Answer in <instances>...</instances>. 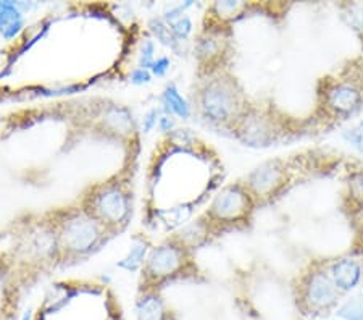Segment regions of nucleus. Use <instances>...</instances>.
Segmentation results:
<instances>
[{
    "instance_id": "obj_1",
    "label": "nucleus",
    "mask_w": 363,
    "mask_h": 320,
    "mask_svg": "<svg viewBox=\"0 0 363 320\" xmlns=\"http://www.w3.org/2000/svg\"><path fill=\"white\" fill-rule=\"evenodd\" d=\"M60 254L81 258L101 246L107 228L84 209H69L54 222Z\"/></svg>"
},
{
    "instance_id": "obj_2",
    "label": "nucleus",
    "mask_w": 363,
    "mask_h": 320,
    "mask_svg": "<svg viewBox=\"0 0 363 320\" xmlns=\"http://www.w3.org/2000/svg\"><path fill=\"white\" fill-rule=\"evenodd\" d=\"M83 209L99 220L108 233L120 231L128 225L133 214V194L121 182L96 184L84 197Z\"/></svg>"
},
{
    "instance_id": "obj_3",
    "label": "nucleus",
    "mask_w": 363,
    "mask_h": 320,
    "mask_svg": "<svg viewBox=\"0 0 363 320\" xmlns=\"http://www.w3.org/2000/svg\"><path fill=\"white\" fill-rule=\"evenodd\" d=\"M199 109L205 118L213 123H230L241 115V92L234 79L212 78L199 91Z\"/></svg>"
},
{
    "instance_id": "obj_4",
    "label": "nucleus",
    "mask_w": 363,
    "mask_h": 320,
    "mask_svg": "<svg viewBox=\"0 0 363 320\" xmlns=\"http://www.w3.org/2000/svg\"><path fill=\"white\" fill-rule=\"evenodd\" d=\"M189 262L187 249L181 246L178 241L172 240L163 241L159 246L152 248L143 267V275L145 283L159 285L169 280V278L179 275L186 269Z\"/></svg>"
},
{
    "instance_id": "obj_5",
    "label": "nucleus",
    "mask_w": 363,
    "mask_h": 320,
    "mask_svg": "<svg viewBox=\"0 0 363 320\" xmlns=\"http://www.w3.org/2000/svg\"><path fill=\"white\" fill-rule=\"evenodd\" d=\"M252 207V194L242 184L225 186L213 197L208 207V219L218 224H234L242 220Z\"/></svg>"
},
{
    "instance_id": "obj_6",
    "label": "nucleus",
    "mask_w": 363,
    "mask_h": 320,
    "mask_svg": "<svg viewBox=\"0 0 363 320\" xmlns=\"http://www.w3.org/2000/svg\"><path fill=\"white\" fill-rule=\"evenodd\" d=\"M339 291L333 283L330 273L312 272L308 273L302 287V302L310 312L330 311L337 304Z\"/></svg>"
},
{
    "instance_id": "obj_7",
    "label": "nucleus",
    "mask_w": 363,
    "mask_h": 320,
    "mask_svg": "<svg viewBox=\"0 0 363 320\" xmlns=\"http://www.w3.org/2000/svg\"><path fill=\"white\" fill-rule=\"evenodd\" d=\"M284 178L283 164L279 160H268L249 173L245 188L255 197H270L283 186Z\"/></svg>"
},
{
    "instance_id": "obj_8",
    "label": "nucleus",
    "mask_w": 363,
    "mask_h": 320,
    "mask_svg": "<svg viewBox=\"0 0 363 320\" xmlns=\"http://www.w3.org/2000/svg\"><path fill=\"white\" fill-rule=\"evenodd\" d=\"M238 133L245 144L254 145V148H263L274 139V130L270 118L257 112L245 114L239 118Z\"/></svg>"
},
{
    "instance_id": "obj_9",
    "label": "nucleus",
    "mask_w": 363,
    "mask_h": 320,
    "mask_svg": "<svg viewBox=\"0 0 363 320\" xmlns=\"http://www.w3.org/2000/svg\"><path fill=\"white\" fill-rule=\"evenodd\" d=\"M362 91L350 83H339L328 91L326 102L336 114L347 115L355 112L362 104Z\"/></svg>"
},
{
    "instance_id": "obj_10",
    "label": "nucleus",
    "mask_w": 363,
    "mask_h": 320,
    "mask_svg": "<svg viewBox=\"0 0 363 320\" xmlns=\"http://www.w3.org/2000/svg\"><path fill=\"white\" fill-rule=\"evenodd\" d=\"M330 277L339 293L352 291L362 280V265L359 260L342 258L336 260L330 269Z\"/></svg>"
},
{
    "instance_id": "obj_11",
    "label": "nucleus",
    "mask_w": 363,
    "mask_h": 320,
    "mask_svg": "<svg viewBox=\"0 0 363 320\" xmlns=\"http://www.w3.org/2000/svg\"><path fill=\"white\" fill-rule=\"evenodd\" d=\"M226 49V39L220 31H205L197 40L196 54L202 65H208L221 58Z\"/></svg>"
},
{
    "instance_id": "obj_12",
    "label": "nucleus",
    "mask_w": 363,
    "mask_h": 320,
    "mask_svg": "<svg viewBox=\"0 0 363 320\" xmlns=\"http://www.w3.org/2000/svg\"><path fill=\"white\" fill-rule=\"evenodd\" d=\"M160 102H162V112L178 116V118H189L191 116V106L189 102L186 101L181 94L178 86L174 83H168L165 89H163L162 96H160Z\"/></svg>"
},
{
    "instance_id": "obj_13",
    "label": "nucleus",
    "mask_w": 363,
    "mask_h": 320,
    "mask_svg": "<svg viewBox=\"0 0 363 320\" xmlns=\"http://www.w3.org/2000/svg\"><path fill=\"white\" fill-rule=\"evenodd\" d=\"M23 26H25V18L18 5L0 2V34L5 39H13L18 36Z\"/></svg>"
},
{
    "instance_id": "obj_14",
    "label": "nucleus",
    "mask_w": 363,
    "mask_h": 320,
    "mask_svg": "<svg viewBox=\"0 0 363 320\" xmlns=\"http://www.w3.org/2000/svg\"><path fill=\"white\" fill-rule=\"evenodd\" d=\"M138 320H167V307L160 294L154 289H147L140 296L136 307Z\"/></svg>"
},
{
    "instance_id": "obj_15",
    "label": "nucleus",
    "mask_w": 363,
    "mask_h": 320,
    "mask_svg": "<svg viewBox=\"0 0 363 320\" xmlns=\"http://www.w3.org/2000/svg\"><path fill=\"white\" fill-rule=\"evenodd\" d=\"M150 249L152 248H149V243L145 241L144 238H138V240L133 241L128 254L118 262V267L128 272H136L139 269H143Z\"/></svg>"
},
{
    "instance_id": "obj_16",
    "label": "nucleus",
    "mask_w": 363,
    "mask_h": 320,
    "mask_svg": "<svg viewBox=\"0 0 363 320\" xmlns=\"http://www.w3.org/2000/svg\"><path fill=\"white\" fill-rule=\"evenodd\" d=\"M205 235H207V225H205L202 220H199V222H194L184 226V228H181L177 235L173 236V240L178 241L181 246L189 251L191 248L197 246V244L203 240Z\"/></svg>"
},
{
    "instance_id": "obj_17",
    "label": "nucleus",
    "mask_w": 363,
    "mask_h": 320,
    "mask_svg": "<svg viewBox=\"0 0 363 320\" xmlns=\"http://www.w3.org/2000/svg\"><path fill=\"white\" fill-rule=\"evenodd\" d=\"M149 31L154 39L159 40L160 44L165 45V48L172 49V50H178V45H179V40L174 36L172 26H169V23L162 18H152L149 21Z\"/></svg>"
},
{
    "instance_id": "obj_18",
    "label": "nucleus",
    "mask_w": 363,
    "mask_h": 320,
    "mask_svg": "<svg viewBox=\"0 0 363 320\" xmlns=\"http://www.w3.org/2000/svg\"><path fill=\"white\" fill-rule=\"evenodd\" d=\"M336 316L342 320H363V299L352 298L339 307Z\"/></svg>"
},
{
    "instance_id": "obj_19",
    "label": "nucleus",
    "mask_w": 363,
    "mask_h": 320,
    "mask_svg": "<svg viewBox=\"0 0 363 320\" xmlns=\"http://www.w3.org/2000/svg\"><path fill=\"white\" fill-rule=\"evenodd\" d=\"M245 9V4L242 2H216L213 5V10L216 11V15L220 16L221 20H231L234 16L241 13V11Z\"/></svg>"
},
{
    "instance_id": "obj_20",
    "label": "nucleus",
    "mask_w": 363,
    "mask_h": 320,
    "mask_svg": "<svg viewBox=\"0 0 363 320\" xmlns=\"http://www.w3.org/2000/svg\"><path fill=\"white\" fill-rule=\"evenodd\" d=\"M155 40L154 39H144L143 45H140L139 50V67L150 70L152 63L155 62Z\"/></svg>"
},
{
    "instance_id": "obj_21",
    "label": "nucleus",
    "mask_w": 363,
    "mask_h": 320,
    "mask_svg": "<svg viewBox=\"0 0 363 320\" xmlns=\"http://www.w3.org/2000/svg\"><path fill=\"white\" fill-rule=\"evenodd\" d=\"M169 26H172L174 36H177L179 43H183V40L189 38L192 34V28H194L192 26V20L187 15H183V16H179V18L173 20L172 23H169Z\"/></svg>"
},
{
    "instance_id": "obj_22",
    "label": "nucleus",
    "mask_w": 363,
    "mask_h": 320,
    "mask_svg": "<svg viewBox=\"0 0 363 320\" xmlns=\"http://www.w3.org/2000/svg\"><path fill=\"white\" fill-rule=\"evenodd\" d=\"M169 67H172V60H169V57H167V55L157 57L155 62L152 63V67H150L152 77L163 78L169 72Z\"/></svg>"
},
{
    "instance_id": "obj_23",
    "label": "nucleus",
    "mask_w": 363,
    "mask_h": 320,
    "mask_svg": "<svg viewBox=\"0 0 363 320\" xmlns=\"http://www.w3.org/2000/svg\"><path fill=\"white\" fill-rule=\"evenodd\" d=\"M152 73H150V70H145V68H140V67H136L131 72V75H130V81L133 84H136V86H143V84H149L150 81H152Z\"/></svg>"
},
{
    "instance_id": "obj_24",
    "label": "nucleus",
    "mask_w": 363,
    "mask_h": 320,
    "mask_svg": "<svg viewBox=\"0 0 363 320\" xmlns=\"http://www.w3.org/2000/svg\"><path fill=\"white\" fill-rule=\"evenodd\" d=\"M350 194L355 199L363 201V173H355L350 177Z\"/></svg>"
},
{
    "instance_id": "obj_25",
    "label": "nucleus",
    "mask_w": 363,
    "mask_h": 320,
    "mask_svg": "<svg viewBox=\"0 0 363 320\" xmlns=\"http://www.w3.org/2000/svg\"><path fill=\"white\" fill-rule=\"evenodd\" d=\"M160 112H162L160 107L159 109H150L149 112L144 115V131L145 133H149V131L154 130L155 126H159V120L162 116Z\"/></svg>"
},
{
    "instance_id": "obj_26",
    "label": "nucleus",
    "mask_w": 363,
    "mask_h": 320,
    "mask_svg": "<svg viewBox=\"0 0 363 320\" xmlns=\"http://www.w3.org/2000/svg\"><path fill=\"white\" fill-rule=\"evenodd\" d=\"M159 128H160V131H163V133L172 131L174 128V116L162 112V116L159 120Z\"/></svg>"
},
{
    "instance_id": "obj_27",
    "label": "nucleus",
    "mask_w": 363,
    "mask_h": 320,
    "mask_svg": "<svg viewBox=\"0 0 363 320\" xmlns=\"http://www.w3.org/2000/svg\"><path fill=\"white\" fill-rule=\"evenodd\" d=\"M359 9V11H355L354 15V23L357 26H359L360 29H363V7H357Z\"/></svg>"
},
{
    "instance_id": "obj_28",
    "label": "nucleus",
    "mask_w": 363,
    "mask_h": 320,
    "mask_svg": "<svg viewBox=\"0 0 363 320\" xmlns=\"http://www.w3.org/2000/svg\"><path fill=\"white\" fill-rule=\"evenodd\" d=\"M31 317H33V311L28 309V311L25 312V316H23V320H31Z\"/></svg>"
},
{
    "instance_id": "obj_29",
    "label": "nucleus",
    "mask_w": 363,
    "mask_h": 320,
    "mask_svg": "<svg viewBox=\"0 0 363 320\" xmlns=\"http://www.w3.org/2000/svg\"><path fill=\"white\" fill-rule=\"evenodd\" d=\"M362 299H363V289H362Z\"/></svg>"
}]
</instances>
